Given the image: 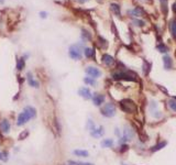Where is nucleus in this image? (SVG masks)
<instances>
[{"label": "nucleus", "mask_w": 176, "mask_h": 165, "mask_svg": "<svg viewBox=\"0 0 176 165\" xmlns=\"http://www.w3.org/2000/svg\"><path fill=\"white\" fill-rule=\"evenodd\" d=\"M84 82H86V84H89V85H96V82H95L94 78H88V77H86V78H84Z\"/></svg>", "instance_id": "27"}, {"label": "nucleus", "mask_w": 176, "mask_h": 165, "mask_svg": "<svg viewBox=\"0 0 176 165\" xmlns=\"http://www.w3.org/2000/svg\"><path fill=\"white\" fill-rule=\"evenodd\" d=\"M90 134L93 136H95V138H99V136H101L104 134V128H102V127L96 128V127L94 126L93 128L90 129Z\"/></svg>", "instance_id": "7"}, {"label": "nucleus", "mask_w": 176, "mask_h": 165, "mask_svg": "<svg viewBox=\"0 0 176 165\" xmlns=\"http://www.w3.org/2000/svg\"><path fill=\"white\" fill-rule=\"evenodd\" d=\"M74 154L77 155V156H80V158H88L89 153L84 150H75L74 151Z\"/></svg>", "instance_id": "15"}, {"label": "nucleus", "mask_w": 176, "mask_h": 165, "mask_svg": "<svg viewBox=\"0 0 176 165\" xmlns=\"http://www.w3.org/2000/svg\"><path fill=\"white\" fill-rule=\"evenodd\" d=\"M133 136H134V133H133L132 130L130 129V128H128V127H126V129L123 131V139H124V141L131 140L133 138Z\"/></svg>", "instance_id": "14"}, {"label": "nucleus", "mask_w": 176, "mask_h": 165, "mask_svg": "<svg viewBox=\"0 0 176 165\" xmlns=\"http://www.w3.org/2000/svg\"><path fill=\"white\" fill-rule=\"evenodd\" d=\"M158 52H161V53H166V52L169 51V49H167V46H165L164 44H160V45H158Z\"/></svg>", "instance_id": "23"}, {"label": "nucleus", "mask_w": 176, "mask_h": 165, "mask_svg": "<svg viewBox=\"0 0 176 165\" xmlns=\"http://www.w3.org/2000/svg\"><path fill=\"white\" fill-rule=\"evenodd\" d=\"M111 10H112V12L115 13L116 15H118V17H120V7H119L118 4H111Z\"/></svg>", "instance_id": "17"}, {"label": "nucleus", "mask_w": 176, "mask_h": 165, "mask_svg": "<svg viewBox=\"0 0 176 165\" xmlns=\"http://www.w3.org/2000/svg\"><path fill=\"white\" fill-rule=\"evenodd\" d=\"M112 145H113V141L111 139H105L101 142V147H111Z\"/></svg>", "instance_id": "16"}, {"label": "nucleus", "mask_w": 176, "mask_h": 165, "mask_svg": "<svg viewBox=\"0 0 176 165\" xmlns=\"http://www.w3.org/2000/svg\"><path fill=\"white\" fill-rule=\"evenodd\" d=\"M40 15H42V18H45V17H46V12H41Z\"/></svg>", "instance_id": "31"}, {"label": "nucleus", "mask_w": 176, "mask_h": 165, "mask_svg": "<svg viewBox=\"0 0 176 165\" xmlns=\"http://www.w3.org/2000/svg\"><path fill=\"white\" fill-rule=\"evenodd\" d=\"M133 23L135 25H138V27H142V25H144V22L141 21V20H133Z\"/></svg>", "instance_id": "29"}, {"label": "nucleus", "mask_w": 176, "mask_h": 165, "mask_svg": "<svg viewBox=\"0 0 176 165\" xmlns=\"http://www.w3.org/2000/svg\"><path fill=\"white\" fill-rule=\"evenodd\" d=\"M69 164L73 165H94L91 163H84V162H75V161H69Z\"/></svg>", "instance_id": "26"}, {"label": "nucleus", "mask_w": 176, "mask_h": 165, "mask_svg": "<svg viewBox=\"0 0 176 165\" xmlns=\"http://www.w3.org/2000/svg\"><path fill=\"white\" fill-rule=\"evenodd\" d=\"M163 63H164V68L165 69H171L173 66V62L172 58L169 57V55H164L163 56Z\"/></svg>", "instance_id": "12"}, {"label": "nucleus", "mask_w": 176, "mask_h": 165, "mask_svg": "<svg viewBox=\"0 0 176 165\" xmlns=\"http://www.w3.org/2000/svg\"><path fill=\"white\" fill-rule=\"evenodd\" d=\"M86 73L91 77V78H98V77H100V75H101L100 69L97 67H94V66H88V67L86 68Z\"/></svg>", "instance_id": "5"}, {"label": "nucleus", "mask_w": 176, "mask_h": 165, "mask_svg": "<svg viewBox=\"0 0 176 165\" xmlns=\"http://www.w3.org/2000/svg\"><path fill=\"white\" fill-rule=\"evenodd\" d=\"M171 32H172L173 36L176 39V21H173L171 24Z\"/></svg>", "instance_id": "24"}, {"label": "nucleus", "mask_w": 176, "mask_h": 165, "mask_svg": "<svg viewBox=\"0 0 176 165\" xmlns=\"http://www.w3.org/2000/svg\"><path fill=\"white\" fill-rule=\"evenodd\" d=\"M0 130H1V132L2 133H8L10 131V123L8 120H2L1 123H0Z\"/></svg>", "instance_id": "10"}, {"label": "nucleus", "mask_w": 176, "mask_h": 165, "mask_svg": "<svg viewBox=\"0 0 176 165\" xmlns=\"http://www.w3.org/2000/svg\"><path fill=\"white\" fill-rule=\"evenodd\" d=\"M165 145H166V142H161V143L156 144L155 147H152L151 151H152V152H156V151H158V150H161V149H163V147H165Z\"/></svg>", "instance_id": "18"}, {"label": "nucleus", "mask_w": 176, "mask_h": 165, "mask_svg": "<svg viewBox=\"0 0 176 165\" xmlns=\"http://www.w3.org/2000/svg\"><path fill=\"white\" fill-rule=\"evenodd\" d=\"M77 1H79V2H82V4H84V2H86V1H88V0H77Z\"/></svg>", "instance_id": "32"}, {"label": "nucleus", "mask_w": 176, "mask_h": 165, "mask_svg": "<svg viewBox=\"0 0 176 165\" xmlns=\"http://www.w3.org/2000/svg\"><path fill=\"white\" fill-rule=\"evenodd\" d=\"M27 136H28V131H25L24 133L22 132L21 134H20V136H19V139H20V140H23V139H24Z\"/></svg>", "instance_id": "30"}, {"label": "nucleus", "mask_w": 176, "mask_h": 165, "mask_svg": "<svg viewBox=\"0 0 176 165\" xmlns=\"http://www.w3.org/2000/svg\"><path fill=\"white\" fill-rule=\"evenodd\" d=\"M128 13H129L131 17H140V15H142L144 13V11L142 10L141 8L137 7V8H134V9H132V10H129Z\"/></svg>", "instance_id": "13"}, {"label": "nucleus", "mask_w": 176, "mask_h": 165, "mask_svg": "<svg viewBox=\"0 0 176 165\" xmlns=\"http://www.w3.org/2000/svg\"><path fill=\"white\" fill-rule=\"evenodd\" d=\"M1 158H2V154H1V153H0V160H1Z\"/></svg>", "instance_id": "35"}, {"label": "nucleus", "mask_w": 176, "mask_h": 165, "mask_svg": "<svg viewBox=\"0 0 176 165\" xmlns=\"http://www.w3.org/2000/svg\"><path fill=\"white\" fill-rule=\"evenodd\" d=\"M120 106H121V109L124 112H127V113H133V112L137 111V106H135V104L132 100H130V99H123V100H121Z\"/></svg>", "instance_id": "2"}, {"label": "nucleus", "mask_w": 176, "mask_h": 165, "mask_svg": "<svg viewBox=\"0 0 176 165\" xmlns=\"http://www.w3.org/2000/svg\"><path fill=\"white\" fill-rule=\"evenodd\" d=\"M28 76H29V77H28V79H29V84H30V85H31V86H33V87H39V82H35V80L33 79V77L31 76V73H29V74H28Z\"/></svg>", "instance_id": "19"}, {"label": "nucleus", "mask_w": 176, "mask_h": 165, "mask_svg": "<svg viewBox=\"0 0 176 165\" xmlns=\"http://www.w3.org/2000/svg\"><path fill=\"white\" fill-rule=\"evenodd\" d=\"M113 79H124V80H135L134 77L128 74V73H123V72H118V73H113L112 74Z\"/></svg>", "instance_id": "6"}, {"label": "nucleus", "mask_w": 176, "mask_h": 165, "mask_svg": "<svg viewBox=\"0 0 176 165\" xmlns=\"http://www.w3.org/2000/svg\"><path fill=\"white\" fill-rule=\"evenodd\" d=\"M85 56L88 58L94 57V50H91V49H89V47L85 49Z\"/></svg>", "instance_id": "22"}, {"label": "nucleus", "mask_w": 176, "mask_h": 165, "mask_svg": "<svg viewBox=\"0 0 176 165\" xmlns=\"http://www.w3.org/2000/svg\"><path fill=\"white\" fill-rule=\"evenodd\" d=\"M101 115L107 117V118H111L116 115V107L113 104H106L104 107L101 108Z\"/></svg>", "instance_id": "3"}, {"label": "nucleus", "mask_w": 176, "mask_h": 165, "mask_svg": "<svg viewBox=\"0 0 176 165\" xmlns=\"http://www.w3.org/2000/svg\"><path fill=\"white\" fill-rule=\"evenodd\" d=\"M173 9H174V12H176V4H173Z\"/></svg>", "instance_id": "33"}, {"label": "nucleus", "mask_w": 176, "mask_h": 165, "mask_svg": "<svg viewBox=\"0 0 176 165\" xmlns=\"http://www.w3.org/2000/svg\"><path fill=\"white\" fill-rule=\"evenodd\" d=\"M24 67V58L22 57L20 60H18V63H17V68H18L19 71H22Z\"/></svg>", "instance_id": "20"}, {"label": "nucleus", "mask_w": 176, "mask_h": 165, "mask_svg": "<svg viewBox=\"0 0 176 165\" xmlns=\"http://www.w3.org/2000/svg\"><path fill=\"white\" fill-rule=\"evenodd\" d=\"M105 101V96L104 95H100V94H95L93 97V102L96 106H101L102 102Z\"/></svg>", "instance_id": "8"}, {"label": "nucleus", "mask_w": 176, "mask_h": 165, "mask_svg": "<svg viewBox=\"0 0 176 165\" xmlns=\"http://www.w3.org/2000/svg\"><path fill=\"white\" fill-rule=\"evenodd\" d=\"M36 116V112H35V109L32 107H27L24 108V110L19 115L18 117V126H22V124H24L27 122L29 121L30 119L34 118Z\"/></svg>", "instance_id": "1"}, {"label": "nucleus", "mask_w": 176, "mask_h": 165, "mask_svg": "<svg viewBox=\"0 0 176 165\" xmlns=\"http://www.w3.org/2000/svg\"><path fill=\"white\" fill-rule=\"evenodd\" d=\"M99 1H100V0H99Z\"/></svg>", "instance_id": "36"}, {"label": "nucleus", "mask_w": 176, "mask_h": 165, "mask_svg": "<svg viewBox=\"0 0 176 165\" xmlns=\"http://www.w3.org/2000/svg\"><path fill=\"white\" fill-rule=\"evenodd\" d=\"M166 2H167V0H161L162 9H163V12H164V13H167V10H166Z\"/></svg>", "instance_id": "28"}, {"label": "nucleus", "mask_w": 176, "mask_h": 165, "mask_svg": "<svg viewBox=\"0 0 176 165\" xmlns=\"http://www.w3.org/2000/svg\"><path fill=\"white\" fill-rule=\"evenodd\" d=\"M169 108L172 109L173 111H176V100H175V99L169 100Z\"/></svg>", "instance_id": "25"}, {"label": "nucleus", "mask_w": 176, "mask_h": 165, "mask_svg": "<svg viewBox=\"0 0 176 165\" xmlns=\"http://www.w3.org/2000/svg\"><path fill=\"white\" fill-rule=\"evenodd\" d=\"M68 54L73 60H76V61L82 58V51L79 49V45H72L69 47Z\"/></svg>", "instance_id": "4"}, {"label": "nucleus", "mask_w": 176, "mask_h": 165, "mask_svg": "<svg viewBox=\"0 0 176 165\" xmlns=\"http://www.w3.org/2000/svg\"><path fill=\"white\" fill-rule=\"evenodd\" d=\"M102 62L107 66H111L115 63V58L112 57L111 55H109V54H105V55H102Z\"/></svg>", "instance_id": "11"}, {"label": "nucleus", "mask_w": 176, "mask_h": 165, "mask_svg": "<svg viewBox=\"0 0 176 165\" xmlns=\"http://www.w3.org/2000/svg\"><path fill=\"white\" fill-rule=\"evenodd\" d=\"M82 38H83V40H85V41H89L90 39H91V35H90L89 33L87 32L86 30H83L82 31Z\"/></svg>", "instance_id": "21"}, {"label": "nucleus", "mask_w": 176, "mask_h": 165, "mask_svg": "<svg viewBox=\"0 0 176 165\" xmlns=\"http://www.w3.org/2000/svg\"><path fill=\"white\" fill-rule=\"evenodd\" d=\"M78 94L80 95V97L85 98V99H90L91 98V93L87 87H83L78 90Z\"/></svg>", "instance_id": "9"}, {"label": "nucleus", "mask_w": 176, "mask_h": 165, "mask_svg": "<svg viewBox=\"0 0 176 165\" xmlns=\"http://www.w3.org/2000/svg\"><path fill=\"white\" fill-rule=\"evenodd\" d=\"M4 0H0V4H4Z\"/></svg>", "instance_id": "34"}]
</instances>
